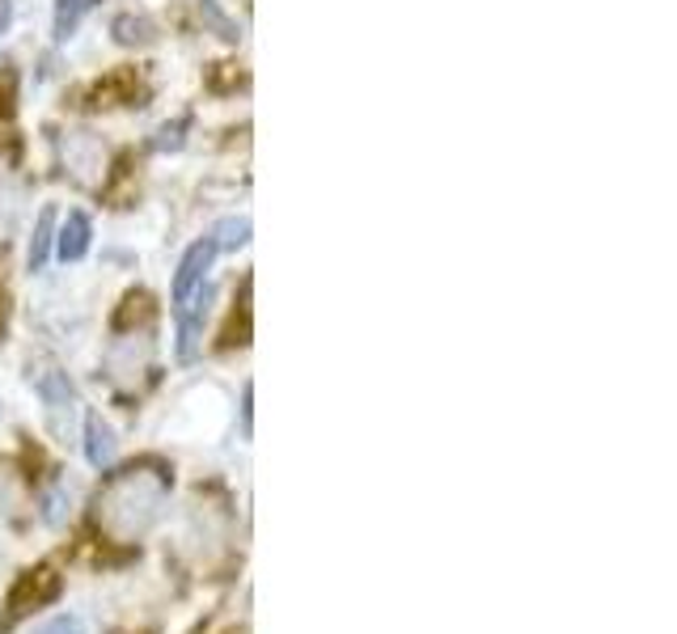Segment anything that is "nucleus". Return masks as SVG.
Returning <instances> with one entry per match:
<instances>
[{
	"mask_svg": "<svg viewBox=\"0 0 677 634\" xmlns=\"http://www.w3.org/2000/svg\"><path fill=\"white\" fill-rule=\"evenodd\" d=\"M169 478L166 474H153V469H124L115 474L110 483L98 491L94 499V521L102 525V533H110L115 542H136L145 537L148 528L157 525L161 504H166Z\"/></svg>",
	"mask_w": 677,
	"mask_h": 634,
	"instance_id": "1",
	"label": "nucleus"
},
{
	"mask_svg": "<svg viewBox=\"0 0 677 634\" xmlns=\"http://www.w3.org/2000/svg\"><path fill=\"white\" fill-rule=\"evenodd\" d=\"M60 596V575L51 567H39V571H26L13 592H9V617H26L30 610L39 605H51Z\"/></svg>",
	"mask_w": 677,
	"mask_h": 634,
	"instance_id": "2",
	"label": "nucleus"
},
{
	"mask_svg": "<svg viewBox=\"0 0 677 634\" xmlns=\"http://www.w3.org/2000/svg\"><path fill=\"white\" fill-rule=\"evenodd\" d=\"M208 300H212V284H199V288L178 305V359H183V364H190L195 351H199V330H204V317H208Z\"/></svg>",
	"mask_w": 677,
	"mask_h": 634,
	"instance_id": "3",
	"label": "nucleus"
},
{
	"mask_svg": "<svg viewBox=\"0 0 677 634\" xmlns=\"http://www.w3.org/2000/svg\"><path fill=\"white\" fill-rule=\"evenodd\" d=\"M145 93L148 89L136 68H115V72H106L102 81L89 85V106H136Z\"/></svg>",
	"mask_w": 677,
	"mask_h": 634,
	"instance_id": "4",
	"label": "nucleus"
},
{
	"mask_svg": "<svg viewBox=\"0 0 677 634\" xmlns=\"http://www.w3.org/2000/svg\"><path fill=\"white\" fill-rule=\"evenodd\" d=\"M216 254H220V250H216V241H212V237L195 241V246L183 254V262H178V275H174V288H169V293H174V309H178V305H183V300H187V296L195 293L204 279H208L212 258H216Z\"/></svg>",
	"mask_w": 677,
	"mask_h": 634,
	"instance_id": "5",
	"label": "nucleus"
},
{
	"mask_svg": "<svg viewBox=\"0 0 677 634\" xmlns=\"http://www.w3.org/2000/svg\"><path fill=\"white\" fill-rule=\"evenodd\" d=\"M115 453H119V440H115V427L102 419V415H85V457L94 469H110L115 465Z\"/></svg>",
	"mask_w": 677,
	"mask_h": 634,
	"instance_id": "6",
	"label": "nucleus"
},
{
	"mask_svg": "<svg viewBox=\"0 0 677 634\" xmlns=\"http://www.w3.org/2000/svg\"><path fill=\"white\" fill-rule=\"evenodd\" d=\"M89 237H94L89 216H85V211H68L63 229L56 232V254H60L63 262H77V258H85V254H89Z\"/></svg>",
	"mask_w": 677,
	"mask_h": 634,
	"instance_id": "7",
	"label": "nucleus"
},
{
	"mask_svg": "<svg viewBox=\"0 0 677 634\" xmlns=\"http://www.w3.org/2000/svg\"><path fill=\"white\" fill-rule=\"evenodd\" d=\"M39 398L47 402V415L56 419V415H72V380H68V373H60V368H47L39 377Z\"/></svg>",
	"mask_w": 677,
	"mask_h": 634,
	"instance_id": "8",
	"label": "nucleus"
},
{
	"mask_svg": "<svg viewBox=\"0 0 677 634\" xmlns=\"http://www.w3.org/2000/svg\"><path fill=\"white\" fill-rule=\"evenodd\" d=\"M56 246V208H42L35 220V237H30V254H26V267L42 271L47 267V254Z\"/></svg>",
	"mask_w": 677,
	"mask_h": 634,
	"instance_id": "9",
	"label": "nucleus"
},
{
	"mask_svg": "<svg viewBox=\"0 0 677 634\" xmlns=\"http://www.w3.org/2000/svg\"><path fill=\"white\" fill-rule=\"evenodd\" d=\"M246 343H251V279H242V300H237L229 326H225V335H220V351L246 347Z\"/></svg>",
	"mask_w": 677,
	"mask_h": 634,
	"instance_id": "10",
	"label": "nucleus"
},
{
	"mask_svg": "<svg viewBox=\"0 0 677 634\" xmlns=\"http://www.w3.org/2000/svg\"><path fill=\"white\" fill-rule=\"evenodd\" d=\"M212 241H216V250H237V246H246V241H251V220H246V216L220 220L216 232H212Z\"/></svg>",
	"mask_w": 677,
	"mask_h": 634,
	"instance_id": "11",
	"label": "nucleus"
},
{
	"mask_svg": "<svg viewBox=\"0 0 677 634\" xmlns=\"http://www.w3.org/2000/svg\"><path fill=\"white\" fill-rule=\"evenodd\" d=\"M89 4H94V0H56V39H68V34L81 26Z\"/></svg>",
	"mask_w": 677,
	"mask_h": 634,
	"instance_id": "12",
	"label": "nucleus"
},
{
	"mask_svg": "<svg viewBox=\"0 0 677 634\" xmlns=\"http://www.w3.org/2000/svg\"><path fill=\"white\" fill-rule=\"evenodd\" d=\"M115 39L124 42V47H136V42H148L153 34H148V21H140V18H119V21H115Z\"/></svg>",
	"mask_w": 677,
	"mask_h": 634,
	"instance_id": "13",
	"label": "nucleus"
},
{
	"mask_svg": "<svg viewBox=\"0 0 677 634\" xmlns=\"http://www.w3.org/2000/svg\"><path fill=\"white\" fill-rule=\"evenodd\" d=\"M30 634H85V622L77 613H56V617H47L39 631H30Z\"/></svg>",
	"mask_w": 677,
	"mask_h": 634,
	"instance_id": "14",
	"label": "nucleus"
},
{
	"mask_svg": "<svg viewBox=\"0 0 677 634\" xmlns=\"http://www.w3.org/2000/svg\"><path fill=\"white\" fill-rule=\"evenodd\" d=\"M13 106H18V72L4 68L0 72V119H13Z\"/></svg>",
	"mask_w": 677,
	"mask_h": 634,
	"instance_id": "15",
	"label": "nucleus"
},
{
	"mask_svg": "<svg viewBox=\"0 0 677 634\" xmlns=\"http://www.w3.org/2000/svg\"><path fill=\"white\" fill-rule=\"evenodd\" d=\"M204 13H208V21L212 26H216V30H220V39H237V26H233V21H225L220 18V13H216V4H212V0H204Z\"/></svg>",
	"mask_w": 677,
	"mask_h": 634,
	"instance_id": "16",
	"label": "nucleus"
},
{
	"mask_svg": "<svg viewBox=\"0 0 677 634\" xmlns=\"http://www.w3.org/2000/svg\"><path fill=\"white\" fill-rule=\"evenodd\" d=\"M4 330H9V293L0 288V338H4Z\"/></svg>",
	"mask_w": 677,
	"mask_h": 634,
	"instance_id": "17",
	"label": "nucleus"
}]
</instances>
